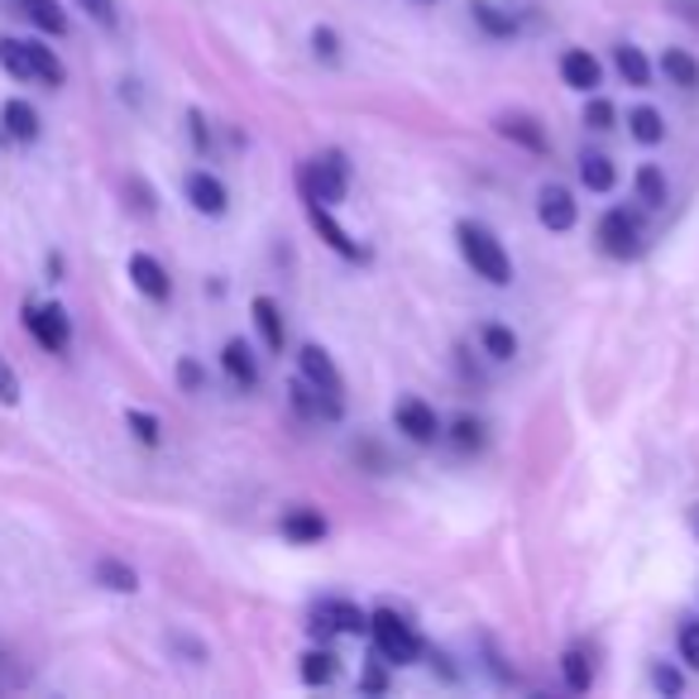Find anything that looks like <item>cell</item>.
Here are the masks:
<instances>
[{
    "label": "cell",
    "instance_id": "obj_24",
    "mask_svg": "<svg viewBox=\"0 0 699 699\" xmlns=\"http://www.w3.org/2000/svg\"><path fill=\"white\" fill-rule=\"evenodd\" d=\"M613 68L623 72V82H628V87H647V82H652V63H647V53L637 44H618V48H613Z\"/></svg>",
    "mask_w": 699,
    "mask_h": 699
},
{
    "label": "cell",
    "instance_id": "obj_12",
    "mask_svg": "<svg viewBox=\"0 0 699 699\" xmlns=\"http://www.w3.org/2000/svg\"><path fill=\"white\" fill-rule=\"evenodd\" d=\"M307 221H311V231L327 240V245H331L341 259H365V249H359V245H355V235H350L345 225L331 216V207H321V201H311V197H307Z\"/></svg>",
    "mask_w": 699,
    "mask_h": 699
},
{
    "label": "cell",
    "instance_id": "obj_19",
    "mask_svg": "<svg viewBox=\"0 0 699 699\" xmlns=\"http://www.w3.org/2000/svg\"><path fill=\"white\" fill-rule=\"evenodd\" d=\"M91 580L101 585V589H111V594H135L139 589V575H135V565H125L120 556H101L91 565Z\"/></svg>",
    "mask_w": 699,
    "mask_h": 699
},
{
    "label": "cell",
    "instance_id": "obj_21",
    "mask_svg": "<svg viewBox=\"0 0 699 699\" xmlns=\"http://www.w3.org/2000/svg\"><path fill=\"white\" fill-rule=\"evenodd\" d=\"M469 15H475V24L489 34V39H513V34H517L513 10L493 5V0H469Z\"/></svg>",
    "mask_w": 699,
    "mask_h": 699
},
{
    "label": "cell",
    "instance_id": "obj_9",
    "mask_svg": "<svg viewBox=\"0 0 699 699\" xmlns=\"http://www.w3.org/2000/svg\"><path fill=\"white\" fill-rule=\"evenodd\" d=\"M537 221L547 225V231H556V235H565V231H575V221H580V207H575V197L565 187H541L537 192Z\"/></svg>",
    "mask_w": 699,
    "mask_h": 699
},
{
    "label": "cell",
    "instance_id": "obj_42",
    "mask_svg": "<svg viewBox=\"0 0 699 699\" xmlns=\"http://www.w3.org/2000/svg\"><path fill=\"white\" fill-rule=\"evenodd\" d=\"M695 527H699V513H695Z\"/></svg>",
    "mask_w": 699,
    "mask_h": 699
},
{
    "label": "cell",
    "instance_id": "obj_25",
    "mask_svg": "<svg viewBox=\"0 0 699 699\" xmlns=\"http://www.w3.org/2000/svg\"><path fill=\"white\" fill-rule=\"evenodd\" d=\"M628 135L652 149V144L666 139V120H661L657 106H633V111H628Z\"/></svg>",
    "mask_w": 699,
    "mask_h": 699
},
{
    "label": "cell",
    "instance_id": "obj_5",
    "mask_svg": "<svg viewBox=\"0 0 699 699\" xmlns=\"http://www.w3.org/2000/svg\"><path fill=\"white\" fill-rule=\"evenodd\" d=\"M311 628L321 637H331V633L359 637V633H369V613L359 604H350V599H321V604L311 609Z\"/></svg>",
    "mask_w": 699,
    "mask_h": 699
},
{
    "label": "cell",
    "instance_id": "obj_7",
    "mask_svg": "<svg viewBox=\"0 0 699 699\" xmlns=\"http://www.w3.org/2000/svg\"><path fill=\"white\" fill-rule=\"evenodd\" d=\"M599 245H604V255H613V259H633L637 249H642V225H637V216H628L623 207L604 211V221H599Z\"/></svg>",
    "mask_w": 699,
    "mask_h": 699
},
{
    "label": "cell",
    "instance_id": "obj_17",
    "mask_svg": "<svg viewBox=\"0 0 699 699\" xmlns=\"http://www.w3.org/2000/svg\"><path fill=\"white\" fill-rule=\"evenodd\" d=\"M15 5H20V15L29 20L39 34H53V39H63V34L72 29L68 10L58 5V0H15Z\"/></svg>",
    "mask_w": 699,
    "mask_h": 699
},
{
    "label": "cell",
    "instance_id": "obj_28",
    "mask_svg": "<svg viewBox=\"0 0 699 699\" xmlns=\"http://www.w3.org/2000/svg\"><path fill=\"white\" fill-rule=\"evenodd\" d=\"M335 671H341V657H335L331 647H311V652L303 657V680L307 685H331Z\"/></svg>",
    "mask_w": 699,
    "mask_h": 699
},
{
    "label": "cell",
    "instance_id": "obj_10",
    "mask_svg": "<svg viewBox=\"0 0 699 699\" xmlns=\"http://www.w3.org/2000/svg\"><path fill=\"white\" fill-rule=\"evenodd\" d=\"M297 365H303V379L311 383V389H321L327 397H341V393H345L341 369H335V359H331L321 345H303V350H297Z\"/></svg>",
    "mask_w": 699,
    "mask_h": 699
},
{
    "label": "cell",
    "instance_id": "obj_35",
    "mask_svg": "<svg viewBox=\"0 0 699 699\" xmlns=\"http://www.w3.org/2000/svg\"><path fill=\"white\" fill-rule=\"evenodd\" d=\"M676 647H680V661L690 671H699V618L690 623H680V637H676Z\"/></svg>",
    "mask_w": 699,
    "mask_h": 699
},
{
    "label": "cell",
    "instance_id": "obj_39",
    "mask_svg": "<svg viewBox=\"0 0 699 699\" xmlns=\"http://www.w3.org/2000/svg\"><path fill=\"white\" fill-rule=\"evenodd\" d=\"M359 690H369V695H383V690H389V676H383L379 666H369L365 676H359Z\"/></svg>",
    "mask_w": 699,
    "mask_h": 699
},
{
    "label": "cell",
    "instance_id": "obj_11",
    "mask_svg": "<svg viewBox=\"0 0 699 699\" xmlns=\"http://www.w3.org/2000/svg\"><path fill=\"white\" fill-rule=\"evenodd\" d=\"M187 201H192V211H201V216H225V207H231V192H225V183L216 173H207V168H197V173H187Z\"/></svg>",
    "mask_w": 699,
    "mask_h": 699
},
{
    "label": "cell",
    "instance_id": "obj_29",
    "mask_svg": "<svg viewBox=\"0 0 699 699\" xmlns=\"http://www.w3.org/2000/svg\"><path fill=\"white\" fill-rule=\"evenodd\" d=\"M479 345H485L489 359H513L517 355V335H513V327H503V321H485V327H479Z\"/></svg>",
    "mask_w": 699,
    "mask_h": 699
},
{
    "label": "cell",
    "instance_id": "obj_34",
    "mask_svg": "<svg viewBox=\"0 0 699 699\" xmlns=\"http://www.w3.org/2000/svg\"><path fill=\"white\" fill-rule=\"evenodd\" d=\"M77 10H82V15H87V20H96V24H101V29H115V24H120L115 0H77Z\"/></svg>",
    "mask_w": 699,
    "mask_h": 699
},
{
    "label": "cell",
    "instance_id": "obj_27",
    "mask_svg": "<svg viewBox=\"0 0 699 699\" xmlns=\"http://www.w3.org/2000/svg\"><path fill=\"white\" fill-rule=\"evenodd\" d=\"M633 187H637V201H642V207H666V197H671L666 173H661L657 163H642V168H637Z\"/></svg>",
    "mask_w": 699,
    "mask_h": 699
},
{
    "label": "cell",
    "instance_id": "obj_14",
    "mask_svg": "<svg viewBox=\"0 0 699 699\" xmlns=\"http://www.w3.org/2000/svg\"><path fill=\"white\" fill-rule=\"evenodd\" d=\"M221 369H225V379L235 383V389H259V359H255V350H249V341H225L221 350Z\"/></svg>",
    "mask_w": 699,
    "mask_h": 699
},
{
    "label": "cell",
    "instance_id": "obj_33",
    "mask_svg": "<svg viewBox=\"0 0 699 699\" xmlns=\"http://www.w3.org/2000/svg\"><path fill=\"white\" fill-rule=\"evenodd\" d=\"M20 397H24L20 373H15V365H10L5 355H0V407H20Z\"/></svg>",
    "mask_w": 699,
    "mask_h": 699
},
{
    "label": "cell",
    "instance_id": "obj_30",
    "mask_svg": "<svg viewBox=\"0 0 699 699\" xmlns=\"http://www.w3.org/2000/svg\"><path fill=\"white\" fill-rule=\"evenodd\" d=\"M125 427H130V437H135L139 445H149V451L163 441V421L154 417V413H144V407H130V413H125Z\"/></svg>",
    "mask_w": 699,
    "mask_h": 699
},
{
    "label": "cell",
    "instance_id": "obj_23",
    "mask_svg": "<svg viewBox=\"0 0 699 699\" xmlns=\"http://www.w3.org/2000/svg\"><path fill=\"white\" fill-rule=\"evenodd\" d=\"M661 72H666V82L671 87H680V91L699 87V63L685 53V48H666V53H661Z\"/></svg>",
    "mask_w": 699,
    "mask_h": 699
},
{
    "label": "cell",
    "instance_id": "obj_40",
    "mask_svg": "<svg viewBox=\"0 0 699 699\" xmlns=\"http://www.w3.org/2000/svg\"><path fill=\"white\" fill-rule=\"evenodd\" d=\"M187 125H192V139H197V149H207V144H211V130H207V120H201V111H192Z\"/></svg>",
    "mask_w": 699,
    "mask_h": 699
},
{
    "label": "cell",
    "instance_id": "obj_4",
    "mask_svg": "<svg viewBox=\"0 0 699 699\" xmlns=\"http://www.w3.org/2000/svg\"><path fill=\"white\" fill-rule=\"evenodd\" d=\"M24 331H29L48 355H63L72 345V317L58 303H24Z\"/></svg>",
    "mask_w": 699,
    "mask_h": 699
},
{
    "label": "cell",
    "instance_id": "obj_32",
    "mask_svg": "<svg viewBox=\"0 0 699 699\" xmlns=\"http://www.w3.org/2000/svg\"><path fill=\"white\" fill-rule=\"evenodd\" d=\"M451 437H455L461 451H479V445H485V421H479V417H455Z\"/></svg>",
    "mask_w": 699,
    "mask_h": 699
},
{
    "label": "cell",
    "instance_id": "obj_22",
    "mask_svg": "<svg viewBox=\"0 0 699 699\" xmlns=\"http://www.w3.org/2000/svg\"><path fill=\"white\" fill-rule=\"evenodd\" d=\"M561 676H565V690L571 695H585L594 685V661H589L585 647H565L561 652Z\"/></svg>",
    "mask_w": 699,
    "mask_h": 699
},
{
    "label": "cell",
    "instance_id": "obj_37",
    "mask_svg": "<svg viewBox=\"0 0 699 699\" xmlns=\"http://www.w3.org/2000/svg\"><path fill=\"white\" fill-rule=\"evenodd\" d=\"M177 383H183V393H201L207 389V369L197 359H177Z\"/></svg>",
    "mask_w": 699,
    "mask_h": 699
},
{
    "label": "cell",
    "instance_id": "obj_15",
    "mask_svg": "<svg viewBox=\"0 0 699 699\" xmlns=\"http://www.w3.org/2000/svg\"><path fill=\"white\" fill-rule=\"evenodd\" d=\"M493 130H499L503 139L523 144L527 154H547V135H541V125H537L532 115H523V111H503L499 120H493Z\"/></svg>",
    "mask_w": 699,
    "mask_h": 699
},
{
    "label": "cell",
    "instance_id": "obj_1",
    "mask_svg": "<svg viewBox=\"0 0 699 699\" xmlns=\"http://www.w3.org/2000/svg\"><path fill=\"white\" fill-rule=\"evenodd\" d=\"M455 240H461V255H465L469 269H475V279H485V283H493V287L513 283V259H508L503 240L493 235L489 225L461 221V225H455Z\"/></svg>",
    "mask_w": 699,
    "mask_h": 699
},
{
    "label": "cell",
    "instance_id": "obj_18",
    "mask_svg": "<svg viewBox=\"0 0 699 699\" xmlns=\"http://www.w3.org/2000/svg\"><path fill=\"white\" fill-rule=\"evenodd\" d=\"M249 311H255V327H259V335H263V345H269L273 355H283V345H287L283 307L273 303V297H255V303H249Z\"/></svg>",
    "mask_w": 699,
    "mask_h": 699
},
{
    "label": "cell",
    "instance_id": "obj_41",
    "mask_svg": "<svg viewBox=\"0 0 699 699\" xmlns=\"http://www.w3.org/2000/svg\"><path fill=\"white\" fill-rule=\"evenodd\" d=\"M48 283H63V255H48Z\"/></svg>",
    "mask_w": 699,
    "mask_h": 699
},
{
    "label": "cell",
    "instance_id": "obj_26",
    "mask_svg": "<svg viewBox=\"0 0 699 699\" xmlns=\"http://www.w3.org/2000/svg\"><path fill=\"white\" fill-rule=\"evenodd\" d=\"M580 183L589 192H613V183H618V168H613L609 154H580Z\"/></svg>",
    "mask_w": 699,
    "mask_h": 699
},
{
    "label": "cell",
    "instance_id": "obj_6",
    "mask_svg": "<svg viewBox=\"0 0 699 699\" xmlns=\"http://www.w3.org/2000/svg\"><path fill=\"white\" fill-rule=\"evenodd\" d=\"M393 427L403 431L407 441H417V445H431V441L441 437L437 407L421 403V397H397V403H393Z\"/></svg>",
    "mask_w": 699,
    "mask_h": 699
},
{
    "label": "cell",
    "instance_id": "obj_31",
    "mask_svg": "<svg viewBox=\"0 0 699 699\" xmlns=\"http://www.w3.org/2000/svg\"><path fill=\"white\" fill-rule=\"evenodd\" d=\"M585 125L604 135V130L618 125V106H613L609 96H594V91H589V101H585Z\"/></svg>",
    "mask_w": 699,
    "mask_h": 699
},
{
    "label": "cell",
    "instance_id": "obj_20",
    "mask_svg": "<svg viewBox=\"0 0 699 699\" xmlns=\"http://www.w3.org/2000/svg\"><path fill=\"white\" fill-rule=\"evenodd\" d=\"M283 537L297 541V547H311V541L327 537V517L317 508H287L283 513Z\"/></svg>",
    "mask_w": 699,
    "mask_h": 699
},
{
    "label": "cell",
    "instance_id": "obj_8",
    "mask_svg": "<svg viewBox=\"0 0 699 699\" xmlns=\"http://www.w3.org/2000/svg\"><path fill=\"white\" fill-rule=\"evenodd\" d=\"M125 273H130V283L139 287L149 303H168L173 297V279H168V269L154 255H144V249H135L130 255V263H125Z\"/></svg>",
    "mask_w": 699,
    "mask_h": 699
},
{
    "label": "cell",
    "instance_id": "obj_38",
    "mask_svg": "<svg viewBox=\"0 0 699 699\" xmlns=\"http://www.w3.org/2000/svg\"><path fill=\"white\" fill-rule=\"evenodd\" d=\"M652 685H657L661 695H680V690H685V676H680L676 666H666V661H661V666H652Z\"/></svg>",
    "mask_w": 699,
    "mask_h": 699
},
{
    "label": "cell",
    "instance_id": "obj_43",
    "mask_svg": "<svg viewBox=\"0 0 699 699\" xmlns=\"http://www.w3.org/2000/svg\"><path fill=\"white\" fill-rule=\"evenodd\" d=\"M421 5H431V0H421Z\"/></svg>",
    "mask_w": 699,
    "mask_h": 699
},
{
    "label": "cell",
    "instance_id": "obj_36",
    "mask_svg": "<svg viewBox=\"0 0 699 699\" xmlns=\"http://www.w3.org/2000/svg\"><path fill=\"white\" fill-rule=\"evenodd\" d=\"M311 53H317L321 63H335V58H341V39H335V29H327V24L311 29Z\"/></svg>",
    "mask_w": 699,
    "mask_h": 699
},
{
    "label": "cell",
    "instance_id": "obj_3",
    "mask_svg": "<svg viewBox=\"0 0 699 699\" xmlns=\"http://www.w3.org/2000/svg\"><path fill=\"white\" fill-rule=\"evenodd\" d=\"M350 192V159L345 149H321L303 173V197L321 201V207H341Z\"/></svg>",
    "mask_w": 699,
    "mask_h": 699
},
{
    "label": "cell",
    "instance_id": "obj_13",
    "mask_svg": "<svg viewBox=\"0 0 699 699\" xmlns=\"http://www.w3.org/2000/svg\"><path fill=\"white\" fill-rule=\"evenodd\" d=\"M561 82L589 96L599 82H604V68H599V58L589 53V48H565L561 53Z\"/></svg>",
    "mask_w": 699,
    "mask_h": 699
},
{
    "label": "cell",
    "instance_id": "obj_16",
    "mask_svg": "<svg viewBox=\"0 0 699 699\" xmlns=\"http://www.w3.org/2000/svg\"><path fill=\"white\" fill-rule=\"evenodd\" d=\"M0 125H5V135L15 144H34L39 139V111H34L24 96H10L5 106H0Z\"/></svg>",
    "mask_w": 699,
    "mask_h": 699
},
{
    "label": "cell",
    "instance_id": "obj_2",
    "mask_svg": "<svg viewBox=\"0 0 699 699\" xmlns=\"http://www.w3.org/2000/svg\"><path fill=\"white\" fill-rule=\"evenodd\" d=\"M369 637H373V647H379V661H389V666H413L421 657V637L397 609L369 613Z\"/></svg>",
    "mask_w": 699,
    "mask_h": 699
}]
</instances>
